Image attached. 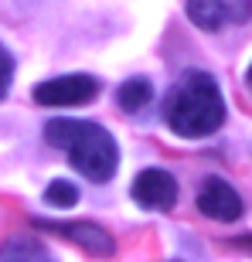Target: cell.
Masks as SVG:
<instances>
[{
  "mask_svg": "<svg viewBox=\"0 0 252 262\" xmlns=\"http://www.w3.org/2000/svg\"><path fill=\"white\" fill-rule=\"evenodd\" d=\"M164 119L184 140L212 136L225 123V99L222 89L208 72H187L164 102Z\"/></svg>",
  "mask_w": 252,
  "mask_h": 262,
  "instance_id": "obj_1",
  "label": "cell"
},
{
  "mask_svg": "<svg viewBox=\"0 0 252 262\" xmlns=\"http://www.w3.org/2000/svg\"><path fill=\"white\" fill-rule=\"evenodd\" d=\"M45 140L58 150H68V160L92 184H106L119 167V146L106 126L78 123V119H51L45 123Z\"/></svg>",
  "mask_w": 252,
  "mask_h": 262,
  "instance_id": "obj_2",
  "label": "cell"
},
{
  "mask_svg": "<svg viewBox=\"0 0 252 262\" xmlns=\"http://www.w3.org/2000/svg\"><path fill=\"white\" fill-rule=\"evenodd\" d=\"M187 17L201 31H225L252 20V0H187Z\"/></svg>",
  "mask_w": 252,
  "mask_h": 262,
  "instance_id": "obj_3",
  "label": "cell"
},
{
  "mask_svg": "<svg viewBox=\"0 0 252 262\" xmlns=\"http://www.w3.org/2000/svg\"><path fill=\"white\" fill-rule=\"evenodd\" d=\"M99 96V78L92 75H58L34 89V99L41 106H82Z\"/></svg>",
  "mask_w": 252,
  "mask_h": 262,
  "instance_id": "obj_4",
  "label": "cell"
},
{
  "mask_svg": "<svg viewBox=\"0 0 252 262\" xmlns=\"http://www.w3.org/2000/svg\"><path fill=\"white\" fill-rule=\"evenodd\" d=\"M130 194L140 208H150V211H171L177 204V181L160 167H146L140 170L130 187Z\"/></svg>",
  "mask_w": 252,
  "mask_h": 262,
  "instance_id": "obj_5",
  "label": "cell"
},
{
  "mask_svg": "<svg viewBox=\"0 0 252 262\" xmlns=\"http://www.w3.org/2000/svg\"><path fill=\"white\" fill-rule=\"evenodd\" d=\"M38 228H48V232H58L65 235L68 242H75L78 249H86L89 255H99V259H106V255L116 252V242H113V235L96 222H45V218H34Z\"/></svg>",
  "mask_w": 252,
  "mask_h": 262,
  "instance_id": "obj_6",
  "label": "cell"
},
{
  "mask_svg": "<svg viewBox=\"0 0 252 262\" xmlns=\"http://www.w3.org/2000/svg\"><path fill=\"white\" fill-rule=\"evenodd\" d=\"M198 211L212 222H239L242 218V198L228 181L222 177H208L198 191Z\"/></svg>",
  "mask_w": 252,
  "mask_h": 262,
  "instance_id": "obj_7",
  "label": "cell"
},
{
  "mask_svg": "<svg viewBox=\"0 0 252 262\" xmlns=\"http://www.w3.org/2000/svg\"><path fill=\"white\" fill-rule=\"evenodd\" d=\"M0 262H55L48 255V249L31 238V235H17V238H7L0 245Z\"/></svg>",
  "mask_w": 252,
  "mask_h": 262,
  "instance_id": "obj_8",
  "label": "cell"
},
{
  "mask_svg": "<svg viewBox=\"0 0 252 262\" xmlns=\"http://www.w3.org/2000/svg\"><path fill=\"white\" fill-rule=\"evenodd\" d=\"M150 99H154V85H150V78H126L123 85L116 89V106L123 113H140V109L150 106Z\"/></svg>",
  "mask_w": 252,
  "mask_h": 262,
  "instance_id": "obj_9",
  "label": "cell"
},
{
  "mask_svg": "<svg viewBox=\"0 0 252 262\" xmlns=\"http://www.w3.org/2000/svg\"><path fill=\"white\" fill-rule=\"evenodd\" d=\"M45 201H48L51 208H75L78 187L72 184V181H51V184L45 187Z\"/></svg>",
  "mask_w": 252,
  "mask_h": 262,
  "instance_id": "obj_10",
  "label": "cell"
},
{
  "mask_svg": "<svg viewBox=\"0 0 252 262\" xmlns=\"http://www.w3.org/2000/svg\"><path fill=\"white\" fill-rule=\"evenodd\" d=\"M10 82H14V58H10V51L0 45V99L10 92Z\"/></svg>",
  "mask_w": 252,
  "mask_h": 262,
  "instance_id": "obj_11",
  "label": "cell"
},
{
  "mask_svg": "<svg viewBox=\"0 0 252 262\" xmlns=\"http://www.w3.org/2000/svg\"><path fill=\"white\" fill-rule=\"evenodd\" d=\"M249 89H252V65H249Z\"/></svg>",
  "mask_w": 252,
  "mask_h": 262,
  "instance_id": "obj_12",
  "label": "cell"
}]
</instances>
